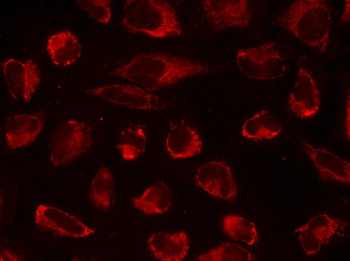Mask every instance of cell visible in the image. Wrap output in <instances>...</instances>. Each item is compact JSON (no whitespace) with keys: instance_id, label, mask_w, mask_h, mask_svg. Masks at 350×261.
Returning a JSON list of instances; mask_svg holds the SVG:
<instances>
[{"instance_id":"1","label":"cell","mask_w":350,"mask_h":261,"mask_svg":"<svg viewBox=\"0 0 350 261\" xmlns=\"http://www.w3.org/2000/svg\"><path fill=\"white\" fill-rule=\"evenodd\" d=\"M210 71L204 62L164 53H141L112 72L145 90L152 92L186 78Z\"/></svg>"},{"instance_id":"24","label":"cell","mask_w":350,"mask_h":261,"mask_svg":"<svg viewBox=\"0 0 350 261\" xmlns=\"http://www.w3.org/2000/svg\"><path fill=\"white\" fill-rule=\"evenodd\" d=\"M77 4L93 18L103 24L109 22L112 12L110 0H77Z\"/></svg>"},{"instance_id":"4","label":"cell","mask_w":350,"mask_h":261,"mask_svg":"<svg viewBox=\"0 0 350 261\" xmlns=\"http://www.w3.org/2000/svg\"><path fill=\"white\" fill-rule=\"evenodd\" d=\"M92 128L74 119L61 123L54 132L50 161L54 167L67 166L88 151L92 143Z\"/></svg>"},{"instance_id":"5","label":"cell","mask_w":350,"mask_h":261,"mask_svg":"<svg viewBox=\"0 0 350 261\" xmlns=\"http://www.w3.org/2000/svg\"><path fill=\"white\" fill-rule=\"evenodd\" d=\"M236 60L242 74L254 80L278 79L286 70L283 58L272 42L239 49Z\"/></svg>"},{"instance_id":"13","label":"cell","mask_w":350,"mask_h":261,"mask_svg":"<svg viewBox=\"0 0 350 261\" xmlns=\"http://www.w3.org/2000/svg\"><path fill=\"white\" fill-rule=\"evenodd\" d=\"M46 113H21L8 118L5 126L6 144L11 150L28 146L40 135L46 121Z\"/></svg>"},{"instance_id":"9","label":"cell","mask_w":350,"mask_h":261,"mask_svg":"<svg viewBox=\"0 0 350 261\" xmlns=\"http://www.w3.org/2000/svg\"><path fill=\"white\" fill-rule=\"evenodd\" d=\"M195 184L209 195L228 201L237 196V184L230 167L224 161H213L199 166Z\"/></svg>"},{"instance_id":"18","label":"cell","mask_w":350,"mask_h":261,"mask_svg":"<svg viewBox=\"0 0 350 261\" xmlns=\"http://www.w3.org/2000/svg\"><path fill=\"white\" fill-rule=\"evenodd\" d=\"M171 203V192L163 182L150 186L140 196L132 199L134 207L148 216L163 214L169 209Z\"/></svg>"},{"instance_id":"7","label":"cell","mask_w":350,"mask_h":261,"mask_svg":"<svg viewBox=\"0 0 350 261\" xmlns=\"http://www.w3.org/2000/svg\"><path fill=\"white\" fill-rule=\"evenodd\" d=\"M1 67L11 96L29 103L40 84L39 66L31 60L11 58L2 62Z\"/></svg>"},{"instance_id":"8","label":"cell","mask_w":350,"mask_h":261,"mask_svg":"<svg viewBox=\"0 0 350 261\" xmlns=\"http://www.w3.org/2000/svg\"><path fill=\"white\" fill-rule=\"evenodd\" d=\"M85 91L91 95L134 109L153 111L165 107L157 96L136 85L115 84L87 89Z\"/></svg>"},{"instance_id":"2","label":"cell","mask_w":350,"mask_h":261,"mask_svg":"<svg viewBox=\"0 0 350 261\" xmlns=\"http://www.w3.org/2000/svg\"><path fill=\"white\" fill-rule=\"evenodd\" d=\"M331 13L324 1L297 0L276 19L282 28L323 53L329 43Z\"/></svg>"},{"instance_id":"17","label":"cell","mask_w":350,"mask_h":261,"mask_svg":"<svg viewBox=\"0 0 350 261\" xmlns=\"http://www.w3.org/2000/svg\"><path fill=\"white\" fill-rule=\"evenodd\" d=\"M46 49L53 64L59 67L70 66L79 58L81 46L69 31L53 34L47 39Z\"/></svg>"},{"instance_id":"23","label":"cell","mask_w":350,"mask_h":261,"mask_svg":"<svg viewBox=\"0 0 350 261\" xmlns=\"http://www.w3.org/2000/svg\"><path fill=\"white\" fill-rule=\"evenodd\" d=\"M197 260L201 261H251L256 257L251 251L241 245L224 242L216 247L200 254Z\"/></svg>"},{"instance_id":"12","label":"cell","mask_w":350,"mask_h":261,"mask_svg":"<svg viewBox=\"0 0 350 261\" xmlns=\"http://www.w3.org/2000/svg\"><path fill=\"white\" fill-rule=\"evenodd\" d=\"M343 224L339 218L321 214L311 218L295 232L298 234L304 251L307 255L311 256L317 254Z\"/></svg>"},{"instance_id":"26","label":"cell","mask_w":350,"mask_h":261,"mask_svg":"<svg viewBox=\"0 0 350 261\" xmlns=\"http://www.w3.org/2000/svg\"><path fill=\"white\" fill-rule=\"evenodd\" d=\"M346 2L344 8V12L341 17L342 23L347 22L349 20V1H346Z\"/></svg>"},{"instance_id":"6","label":"cell","mask_w":350,"mask_h":261,"mask_svg":"<svg viewBox=\"0 0 350 261\" xmlns=\"http://www.w3.org/2000/svg\"><path fill=\"white\" fill-rule=\"evenodd\" d=\"M210 27L216 31L249 26L252 11L246 0H205L202 3Z\"/></svg>"},{"instance_id":"25","label":"cell","mask_w":350,"mask_h":261,"mask_svg":"<svg viewBox=\"0 0 350 261\" xmlns=\"http://www.w3.org/2000/svg\"><path fill=\"white\" fill-rule=\"evenodd\" d=\"M1 260H19V257L15 254L6 249H1L0 253Z\"/></svg>"},{"instance_id":"14","label":"cell","mask_w":350,"mask_h":261,"mask_svg":"<svg viewBox=\"0 0 350 261\" xmlns=\"http://www.w3.org/2000/svg\"><path fill=\"white\" fill-rule=\"evenodd\" d=\"M301 149L314 164L320 178L344 184H349L350 163L348 161L327 149L315 147L306 141L302 142Z\"/></svg>"},{"instance_id":"10","label":"cell","mask_w":350,"mask_h":261,"mask_svg":"<svg viewBox=\"0 0 350 261\" xmlns=\"http://www.w3.org/2000/svg\"><path fill=\"white\" fill-rule=\"evenodd\" d=\"M35 222L41 230L61 236L83 238L95 233L76 216L45 204L37 207Z\"/></svg>"},{"instance_id":"15","label":"cell","mask_w":350,"mask_h":261,"mask_svg":"<svg viewBox=\"0 0 350 261\" xmlns=\"http://www.w3.org/2000/svg\"><path fill=\"white\" fill-rule=\"evenodd\" d=\"M147 243L152 256L163 261L184 260L190 247L189 237L183 231L154 233L148 237Z\"/></svg>"},{"instance_id":"21","label":"cell","mask_w":350,"mask_h":261,"mask_svg":"<svg viewBox=\"0 0 350 261\" xmlns=\"http://www.w3.org/2000/svg\"><path fill=\"white\" fill-rule=\"evenodd\" d=\"M224 232L232 240L253 246L258 242L256 225L252 221L239 215L227 214L222 220Z\"/></svg>"},{"instance_id":"22","label":"cell","mask_w":350,"mask_h":261,"mask_svg":"<svg viewBox=\"0 0 350 261\" xmlns=\"http://www.w3.org/2000/svg\"><path fill=\"white\" fill-rule=\"evenodd\" d=\"M146 137L140 125L125 127L121 132L117 148L120 151L122 158L133 160L137 158L145 150Z\"/></svg>"},{"instance_id":"3","label":"cell","mask_w":350,"mask_h":261,"mask_svg":"<svg viewBox=\"0 0 350 261\" xmlns=\"http://www.w3.org/2000/svg\"><path fill=\"white\" fill-rule=\"evenodd\" d=\"M122 23L129 32L156 39L183 35L172 5L165 0H128Z\"/></svg>"},{"instance_id":"11","label":"cell","mask_w":350,"mask_h":261,"mask_svg":"<svg viewBox=\"0 0 350 261\" xmlns=\"http://www.w3.org/2000/svg\"><path fill=\"white\" fill-rule=\"evenodd\" d=\"M320 106V95L310 73L301 67L297 79L290 93L288 108L298 117L305 119L314 115Z\"/></svg>"},{"instance_id":"19","label":"cell","mask_w":350,"mask_h":261,"mask_svg":"<svg viewBox=\"0 0 350 261\" xmlns=\"http://www.w3.org/2000/svg\"><path fill=\"white\" fill-rule=\"evenodd\" d=\"M282 130L281 124L268 110H261L247 119L243 124L242 137L253 141L271 140Z\"/></svg>"},{"instance_id":"16","label":"cell","mask_w":350,"mask_h":261,"mask_svg":"<svg viewBox=\"0 0 350 261\" xmlns=\"http://www.w3.org/2000/svg\"><path fill=\"white\" fill-rule=\"evenodd\" d=\"M165 146L169 155L173 159H186L200 153L203 148V142L196 129L180 122L170 128Z\"/></svg>"},{"instance_id":"20","label":"cell","mask_w":350,"mask_h":261,"mask_svg":"<svg viewBox=\"0 0 350 261\" xmlns=\"http://www.w3.org/2000/svg\"><path fill=\"white\" fill-rule=\"evenodd\" d=\"M115 189V181L110 170L102 167L92 181L89 198L99 210L107 211L110 208Z\"/></svg>"}]
</instances>
